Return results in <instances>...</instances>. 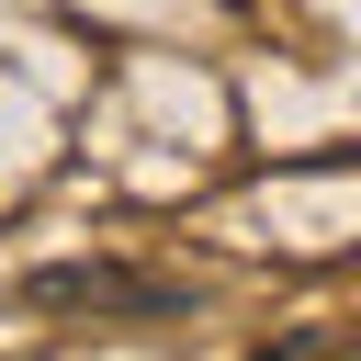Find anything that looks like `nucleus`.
Segmentation results:
<instances>
[{
	"mask_svg": "<svg viewBox=\"0 0 361 361\" xmlns=\"http://www.w3.org/2000/svg\"><path fill=\"white\" fill-rule=\"evenodd\" d=\"M23 305L34 316H90V327H169L203 293L180 271H135V259H45V271H23Z\"/></svg>",
	"mask_w": 361,
	"mask_h": 361,
	"instance_id": "1",
	"label": "nucleus"
},
{
	"mask_svg": "<svg viewBox=\"0 0 361 361\" xmlns=\"http://www.w3.org/2000/svg\"><path fill=\"white\" fill-rule=\"evenodd\" d=\"M338 350H350L338 327H282V338H271V350H248V361H338Z\"/></svg>",
	"mask_w": 361,
	"mask_h": 361,
	"instance_id": "2",
	"label": "nucleus"
}]
</instances>
